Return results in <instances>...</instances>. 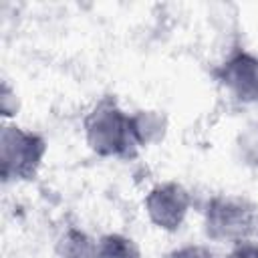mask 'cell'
I'll return each instance as SVG.
<instances>
[{"mask_svg": "<svg viewBox=\"0 0 258 258\" xmlns=\"http://www.w3.org/2000/svg\"><path fill=\"white\" fill-rule=\"evenodd\" d=\"M222 81L244 101H258V56L236 52L222 67Z\"/></svg>", "mask_w": 258, "mask_h": 258, "instance_id": "obj_5", "label": "cell"}, {"mask_svg": "<svg viewBox=\"0 0 258 258\" xmlns=\"http://www.w3.org/2000/svg\"><path fill=\"white\" fill-rule=\"evenodd\" d=\"M147 212L159 228L175 230L187 212V194L175 183L159 185L147 198Z\"/></svg>", "mask_w": 258, "mask_h": 258, "instance_id": "obj_4", "label": "cell"}, {"mask_svg": "<svg viewBox=\"0 0 258 258\" xmlns=\"http://www.w3.org/2000/svg\"><path fill=\"white\" fill-rule=\"evenodd\" d=\"M228 258H258V246H254V244H240Z\"/></svg>", "mask_w": 258, "mask_h": 258, "instance_id": "obj_8", "label": "cell"}, {"mask_svg": "<svg viewBox=\"0 0 258 258\" xmlns=\"http://www.w3.org/2000/svg\"><path fill=\"white\" fill-rule=\"evenodd\" d=\"M44 153V141L18 127L2 129V175L4 179H26L34 175Z\"/></svg>", "mask_w": 258, "mask_h": 258, "instance_id": "obj_2", "label": "cell"}, {"mask_svg": "<svg viewBox=\"0 0 258 258\" xmlns=\"http://www.w3.org/2000/svg\"><path fill=\"white\" fill-rule=\"evenodd\" d=\"M254 212L240 200L220 198L208 208V234L218 240H242L252 232Z\"/></svg>", "mask_w": 258, "mask_h": 258, "instance_id": "obj_3", "label": "cell"}, {"mask_svg": "<svg viewBox=\"0 0 258 258\" xmlns=\"http://www.w3.org/2000/svg\"><path fill=\"white\" fill-rule=\"evenodd\" d=\"M87 139L103 155H123L139 139L135 119H129L113 105L97 107L87 119Z\"/></svg>", "mask_w": 258, "mask_h": 258, "instance_id": "obj_1", "label": "cell"}, {"mask_svg": "<svg viewBox=\"0 0 258 258\" xmlns=\"http://www.w3.org/2000/svg\"><path fill=\"white\" fill-rule=\"evenodd\" d=\"M169 258H214L212 252H208L206 248H200V246H189V248H181L177 252H173Z\"/></svg>", "mask_w": 258, "mask_h": 258, "instance_id": "obj_7", "label": "cell"}, {"mask_svg": "<svg viewBox=\"0 0 258 258\" xmlns=\"http://www.w3.org/2000/svg\"><path fill=\"white\" fill-rule=\"evenodd\" d=\"M93 258H141V256L133 240H127L123 236H105L97 244Z\"/></svg>", "mask_w": 258, "mask_h": 258, "instance_id": "obj_6", "label": "cell"}]
</instances>
